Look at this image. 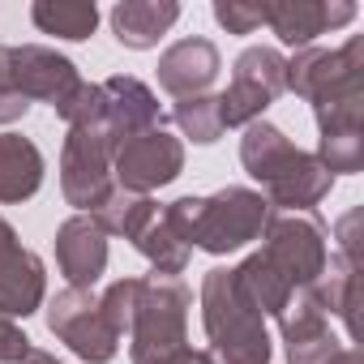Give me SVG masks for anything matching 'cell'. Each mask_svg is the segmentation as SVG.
I'll return each instance as SVG.
<instances>
[{
	"instance_id": "6da1fadb",
	"label": "cell",
	"mask_w": 364,
	"mask_h": 364,
	"mask_svg": "<svg viewBox=\"0 0 364 364\" xmlns=\"http://www.w3.org/2000/svg\"><path fill=\"white\" fill-rule=\"evenodd\" d=\"M240 163L245 171L266 189L262 198L270 202V210L283 215H304L317 210L330 189H334V176L321 167V159L313 150H300L279 124L270 120H253L240 137Z\"/></svg>"
},
{
	"instance_id": "7a4b0ae2",
	"label": "cell",
	"mask_w": 364,
	"mask_h": 364,
	"mask_svg": "<svg viewBox=\"0 0 364 364\" xmlns=\"http://www.w3.org/2000/svg\"><path fill=\"white\" fill-rule=\"evenodd\" d=\"M163 219L189 249H202L210 257H228V253L262 240L266 219H270V202L257 189L228 185L210 198H176L171 206H163Z\"/></svg>"
},
{
	"instance_id": "3957f363",
	"label": "cell",
	"mask_w": 364,
	"mask_h": 364,
	"mask_svg": "<svg viewBox=\"0 0 364 364\" xmlns=\"http://www.w3.org/2000/svg\"><path fill=\"white\" fill-rule=\"evenodd\" d=\"M202 326L215 364H270V330L253 300L240 291L236 270H206L202 279Z\"/></svg>"
},
{
	"instance_id": "277c9868",
	"label": "cell",
	"mask_w": 364,
	"mask_h": 364,
	"mask_svg": "<svg viewBox=\"0 0 364 364\" xmlns=\"http://www.w3.org/2000/svg\"><path fill=\"white\" fill-rule=\"evenodd\" d=\"M189 309H193V291L180 279H163V274L141 279L133 326H129V360L150 364L159 355L189 347Z\"/></svg>"
},
{
	"instance_id": "5b68a950",
	"label": "cell",
	"mask_w": 364,
	"mask_h": 364,
	"mask_svg": "<svg viewBox=\"0 0 364 364\" xmlns=\"http://www.w3.org/2000/svg\"><path fill=\"white\" fill-rule=\"evenodd\" d=\"M296 291L313 287L330 262V232L317 219V210L309 215H283L270 210L266 232H262V249H257Z\"/></svg>"
},
{
	"instance_id": "8992f818",
	"label": "cell",
	"mask_w": 364,
	"mask_h": 364,
	"mask_svg": "<svg viewBox=\"0 0 364 364\" xmlns=\"http://www.w3.org/2000/svg\"><path fill=\"white\" fill-rule=\"evenodd\" d=\"M287 90L321 107L334 99L364 95V35H351L343 48H300L287 60Z\"/></svg>"
},
{
	"instance_id": "52a82bcc",
	"label": "cell",
	"mask_w": 364,
	"mask_h": 364,
	"mask_svg": "<svg viewBox=\"0 0 364 364\" xmlns=\"http://www.w3.org/2000/svg\"><path fill=\"white\" fill-rule=\"evenodd\" d=\"M287 90V56L279 48H245L232 65V86L219 95L223 129H249Z\"/></svg>"
},
{
	"instance_id": "ba28073f",
	"label": "cell",
	"mask_w": 364,
	"mask_h": 364,
	"mask_svg": "<svg viewBox=\"0 0 364 364\" xmlns=\"http://www.w3.org/2000/svg\"><path fill=\"white\" fill-rule=\"evenodd\" d=\"M0 82L14 86L26 103H52L65 107L69 95L82 86V73L69 56L43 43H14L0 48Z\"/></svg>"
},
{
	"instance_id": "9c48e42d",
	"label": "cell",
	"mask_w": 364,
	"mask_h": 364,
	"mask_svg": "<svg viewBox=\"0 0 364 364\" xmlns=\"http://www.w3.org/2000/svg\"><path fill=\"white\" fill-rule=\"evenodd\" d=\"M48 330L86 364H112L120 351V334L107 326L99 296L82 291V287H65L48 300Z\"/></svg>"
},
{
	"instance_id": "30bf717a",
	"label": "cell",
	"mask_w": 364,
	"mask_h": 364,
	"mask_svg": "<svg viewBox=\"0 0 364 364\" xmlns=\"http://www.w3.org/2000/svg\"><path fill=\"white\" fill-rule=\"evenodd\" d=\"M112 141L99 124L69 129L60 146V193L77 215H90L112 193Z\"/></svg>"
},
{
	"instance_id": "8fae6325",
	"label": "cell",
	"mask_w": 364,
	"mask_h": 364,
	"mask_svg": "<svg viewBox=\"0 0 364 364\" xmlns=\"http://www.w3.org/2000/svg\"><path fill=\"white\" fill-rule=\"evenodd\" d=\"M185 171V141L167 129H146L112 150V180L129 193H154Z\"/></svg>"
},
{
	"instance_id": "7c38bea8",
	"label": "cell",
	"mask_w": 364,
	"mask_h": 364,
	"mask_svg": "<svg viewBox=\"0 0 364 364\" xmlns=\"http://www.w3.org/2000/svg\"><path fill=\"white\" fill-rule=\"evenodd\" d=\"M48 300V270L43 262L22 249L14 223L0 215V313L5 317H31Z\"/></svg>"
},
{
	"instance_id": "4fadbf2b",
	"label": "cell",
	"mask_w": 364,
	"mask_h": 364,
	"mask_svg": "<svg viewBox=\"0 0 364 364\" xmlns=\"http://www.w3.org/2000/svg\"><path fill=\"white\" fill-rule=\"evenodd\" d=\"M99 95H103V116H99V129L107 133L112 150L146 129H163V112H159V99L154 90L133 77V73H116L107 82H99Z\"/></svg>"
},
{
	"instance_id": "5bb4252c",
	"label": "cell",
	"mask_w": 364,
	"mask_h": 364,
	"mask_svg": "<svg viewBox=\"0 0 364 364\" xmlns=\"http://www.w3.org/2000/svg\"><path fill=\"white\" fill-rule=\"evenodd\" d=\"M262 5H266V26L279 35V43L296 52L313 48L317 35L355 22L351 0H262Z\"/></svg>"
},
{
	"instance_id": "9a60e30c",
	"label": "cell",
	"mask_w": 364,
	"mask_h": 364,
	"mask_svg": "<svg viewBox=\"0 0 364 364\" xmlns=\"http://www.w3.org/2000/svg\"><path fill=\"white\" fill-rule=\"evenodd\" d=\"M223 69V56L210 39H180L159 56V86L171 99H193V95H210L215 77Z\"/></svg>"
},
{
	"instance_id": "2e32d148",
	"label": "cell",
	"mask_w": 364,
	"mask_h": 364,
	"mask_svg": "<svg viewBox=\"0 0 364 364\" xmlns=\"http://www.w3.org/2000/svg\"><path fill=\"white\" fill-rule=\"evenodd\" d=\"M279 334H283L287 364H330L334 351L343 347L330 334V317L309 300V291H296L291 296V304L279 317Z\"/></svg>"
},
{
	"instance_id": "e0dca14e",
	"label": "cell",
	"mask_w": 364,
	"mask_h": 364,
	"mask_svg": "<svg viewBox=\"0 0 364 364\" xmlns=\"http://www.w3.org/2000/svg\"><path fill=\"white\" fill-rule=\"evenodd\" d=\"M56 266L69 279V287L90 291L107 270V236L90 215H73L56 228Z\"/></svg>"
},
{
	"instance_id": "ac0fdd59",
	"label": "cell",
	"mask_w": 364,
	"mask_h": 364,
	"mask_svg": "<svg viewBox=\"0 0 364 364\" xmlns=\"http://www.w3.org/2000/svg\"><path fill=\"white\" fill-rule=\"evenodd\" d=\"M107 22L120 48L146 52V48H159V39L180 22V5L176 0H120V5H112Z\"/></svg>"
},
{
	"instance_id": "d6986e66",
	"label": "cell",
	"mask_w": 364,
	"mask_h": 364,
	"mask_svg": "<svg viewBox=\"0 0 364 364\" xmlns=\"http://www.w3.org/2000/svg\"><path fill=\"white\" fill-rule=\"evenodd\" d=\"M43 189V154L22 133H0V206L31 202Z\"/></svg>"
},
{
	"instance_id": "ffe728a7",
	"label": "cell",
	"mask_w": 364,
	"mask_h": 364,
	"mask_svg": "<svg viewBox=\"0 0 364 364\" xmlns=\"http://www.w3.org/2000/svg\"><path fill=\"white\" fill-rule=\"evenodd\" d=\"M355 274H360V266H351V262H343L338 253H330L321 279H317L313 287H304L309 300H313L326 317L334 313V317L347 326V338H355Z\"/></svg>"
},
{
	"instance_id": "44dd1931",
	"label": "cell",
	"mask_w": 364,
	"mask_h": 364,
	"mask_svg": "<svg viewBox=\"0 0 364 364\" xmlns=\"http://www.w3.org/2000/svg\"><path fill=\"white\" fill-rule=\"evenodd\" d=\"M236 283H240V291L253 300V309L262 313V317H283V309L291 304V296H296V287L262 257V253H249L240 266H236Z\"/></svg>"
},
{
	"instance_id": "7402d4cb",
	"label": "cell",
	"mask_w": 364,
	"mask_h": 364,
	"mask_svg": "<svg viewBox=\"0 0 364 364\" xmlns=\"http://www.w3.org/2000/svg\"><path fill=\"white\" fill-rule=\"evenodd\" d=\"M31 22L43 31V35H56V39H69V43H82L99 31V5L90 0H35L31 5Z\"/></svg>"
},
{
	"instance_id": "603a6c76",
	"label": "cell",
	"mask_w": 364,
	"mask_h": 364,
	"mask_svg": "<svg viewBox=\"0 0 364 364\" xmlns=\"http://www.w3.org/2000/svg\"><path fill=\"white\" fill-rule=\"evenodd\" d=\"M154 210H159V202H154V198H146V193H129V189L112 185V193L90 210V219L99 223V232H103V236L133 240V236L154 219Z\"/></svg>"
},
{
	"instance_id": "cb8c5ba5",
	"label": "cell",
	"mask_w": 364,
	"mask_h": 364,
	"mask_svg": "<svg viewBox=\"0 0 364 364\" xmlns=\"http://www.w3.org/2000/svg\"><path fill=\"white\" fill-rule=\"evenodd\" d=\"M133 249L154 266V274H163V279H180L185 274V266H189V245L180 240L176 232H171V223L163 219V206L154 210V219L133 236Z\"/></svg>"
},
{
	"instance_id": "d4e9b609",
	"label": "cell",
	"mask_w": 364,
	"mask_h": 364,
	"mask_svg": "<svg viewBox=\"0 0 364 364\" xmlns=\"http://www.w3.org/2000/svg\"><path fill=\"white\" fill-rule=\"evenodd\" d=\"M171 120L180 124L189 141L198 146H215L223 137V116H219V95H193V99H176Z\"/></svg>"
},
{
	"instance_id": "484cf974",
	"label": "cell",
	"mask_w": 364,
	"mask_h": 364,
	"mask_svg": "<svg viewBox=\"0 0 364 364\" xmlns=\"http://www.w3.org/2000/svg\"><path fill=\"white\" fill-rule=\"evenodd\" d=\"M321 167L330 176H355L364 171V133H330V137H317V150Z\"/></svg>"
},
{
	"instance_id": "4316f807",
	"label": "cell",
	"mask_w": 364,
	"mask_h": 364,
	"mask_svg": "<svg viewBox=\"0 0 364 364\" xmlns=\"http://www.w3.org/2000/svg\"><path fill=\"white\" fill-rule=\"evenodd\" d=\"M137 291H141V279H116L103 296H99V309L107 317V326L129 338V326H133V309H137Z\"/></svg>"
},
{
	"instance_id": "83f0119b",
	"label": "cell",
	"mask_w": 364,
	"mask_h": 364,
	"mask_svg": "<svg viewBox=\"0 0 364 364\" xmlns=\"http://www.w3.org/2000/svg\"><path fill=\"white\" fill-rule=\"evenodd\" d=\"M56 116H60L69 129H90V124H99V116H103V95H99V86H95V82H82V86L69 95V103L56 107Z\"/></svg>"
},
{
	"instance_id": "f1b7e54d",
	"label": "cell",
	"mask_w": 364,
	"mask_h": 364,
	"mask_svg": "<svg viewBox=\"0 0 364 364\" xmlns=\"http://www.w3.org/2000/svg\"><path fill=\"white\" fill-rule=\"evenodd\" d=\"M215 22L228 35H253L266 26V5H249V0H215Z\"/></svg>"
},
{
	"instance_id": "f546056e",
	"label": "cell",
	"mask_w": 364,
	"mask_h": 364,
	"mask_svg": "<svg viewBox=\"0 0 364 364\" xmlns=\"http://www.w3.org/2000/svg\"><path fill=\"white\" fill-rule=\"evenodd\" d=\"M31 338L22 334V326L14 321V317H5L0 313V364H22L26 355H31Z\"/></svg>"
},
{
	"instance_id": "4dcf8cb0",
	"label": "cell",
	"mask_w": 364,
	"mask_h": 364,
	"mask_svg": "<svg viewBox=\"0 0 364 364\" xmlns=\"http://www.w3.org/2000/svg\"><path fill=\"white\" fill-rule=\"evenodd\" d=\"M355 228H360V206L355 210H347L338 223H334V240H338V257L343 262H351V266H360V236H355Z\"/></svg>"
},
{
	"instance_id": "1f68e13d",
	"label": "cell",
	"mask_w": 364,
	"mask_h": 364,
	"mask_svg": "<svg viewBox=\"0 0 364 364\" xmlns=\"http://www.w3.org/2000/svg\"><path fill=\"white\" fill-rule=\"evenodd\" d=\"M26 112H31V103H26L14 86L0 82V124H14V120H22Z\"/></svg>"
},
{
	"instance_id": "d6a6232c",
	"label": "cell",
	"mask_w": 364,
	"mask_h": 364,
	"mask_svg": "<svg viewBox=\"0 0 364 364\" xmlns=\"http://www.w3.org/2000/svg\"><path fill=\"white\" fill-rule=\"evenodd\" d=\"M150 364H215V355L202 351V347H180V351L159 355V360H150Z\"/></svg>"
},
{
	"instance_id": "836d02e7",
	"label": "cell",
	"mask_w": 364,
	"mask_h": 364,
	"mask_svg": "<svg viewBox=\"0 0 364 364\" xmlns=\"http://www.w3.org/2000/svg\"><path fill=\"white\" fill-rule=\"evenodd\" d=\"M22 364H60V360H56L52 351H43V347H31V355H26Z\"/></svg>"
},
{
	"instance_id": "e575fe53",
	"label": "cell",
	"mask_w": 364,
	"mask_h": 364,
	"mask_svg": "<svg viewBox=\"0 0 364 364\" xmlns=\"http://www.w3.org/2000/svg\"><path fill=\"white\" fill-rule=\"evenodd\" d=\"M330 364H364V360H360V351H355V347H338Z\"/></svg>"
}]
</instances>
